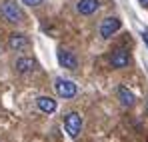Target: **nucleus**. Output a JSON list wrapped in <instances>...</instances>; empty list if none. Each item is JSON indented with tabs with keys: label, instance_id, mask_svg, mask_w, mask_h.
I'll list each match as a JSON object with an SVG mask.
<instances>
[{
	"label": "nucleus",
	"instance_id": "1",
	"mask_svg": "<svg viewBox=\"0 0 148 142\" xmlns=\"http://www.w3.org/2000/svg\"><path fill=\"white\" fill-rule=\"evenodd\" d=\"M2 16L12 24H20V22H24V18H26L24 10L16 2H12V0H8V2L2 4Z\"/></svg>",
	"mask_w": 148,
	"mask_h": 142
},
{
	"label": "nucleus",
	"instance_id": "2",
	"mask_svg": "<svg viewBox=\"0 0 148 142\" xmlns=\"http://www.w3.org/2000/svg\"><path fill=\"white\" fill-rule=\"evenodd\" d=\"M64 128H66L70 138H78V134L82 130V116L78 112H68L64 116Z\"/></svg>",
	"mask_w": 148,
	"mask_h": 142
},
{
	"label": "nucleus",
	"instance_id": "3",
	"mask_svg": "<svg viewBox=\"0 0 148 142\" xmlns=\"http://www.w3.org/2000/svg\"><path fill=\"white\" fill-rule=\"evenodd\" d=\"M54 88H56V92H58L60 98H74L76 92H78V88H76V84L72 80H64V78H56Z\"/></svg>",
	"mask_w": 148,
	"mask_h": 142
},
{
	"label": "nucleus",
	"instance_id": "4",
	"mask_svg": "<svg viewBox=\"0 0 148 142\" xmlns=\"http://www.w3.org/2000/svg\"><path fill=\"white\" fill-rule=\"evenodd\" d=\"M120 18H116V16H110V18H104L102 24H100V36L102 38H110L112 34H116L118 30H120Z\"/></svg>",
	"mask_w": 148,
	"mask_h": 142
},
{
	"label": "nucleus",
	"instance_id": "5",
	"mask_svg": "<svg viewBox=\"0 0 148 142\" xmlns=\"http://www.w3.org/2000/svg\"><path fill=\"white\" fill-rule=\"evenodd\" d=\"M128 64H130V54H128V50L118 48V50L112 52V56H110V66H112V68H126Z\"/></svg>",
	"mask_w": 148,
	"mask_h": 142
},
{
	"label": "nucleus",
	"instance_id": "6",
	"mask_svg": "<svg viewBox=\"0 0 148 142\" xmlns=\"http://www.w3.org/2000/svg\"><path fill=\"white\" fill-rule=\"evenodd\" d=\"M28 46H30V40H28V36H26V34L14 32V34H10V36H8V48H10V50L20 52V50H26Z\"/></svg>",
	"mask_w": 148,
	"mask_h": 142
},
{
	"label": "nucleus",
	"instance_id": "7",
	"mask_svg": "<svg viewBox=\"0 0 148 142\" xmlns=\"http://www.w3.org/2000/svg\"><path fill=\"white\" fill-rule=\"evenodd\" d=\"M58 62H60V66H64V68H68V70H76V66H78V58L74 56V52L70 50H58Z\"/></svg>",
	"mask_w": 148,
	"mask_h": 142
},
{
	"label": "nucleus",
	"instance_id": "8",
	"mask_svg": "<svg viewBox=\"0 0 148 142\" xmlns=\"http://www.w3.org/2000/svg\"><path fill=\"white\" fill-rule=\"evenodd\" d=\"M98 6H100L98 0H80L78 6H76V10L80 14H84V16H90V14H94L98 10Z\"/></svg>",
	"mask_w": 148,
	"mask_h": 142
},
{
	"label": "nucleus",
	"instance_id": "9",
	"mask_svg": "<svg viewBox=\"0 0 148 142\" xmlns=\"http://www.w3.org/2000/svg\"><path fill=\"white\" fill-rule=\"evenodd\" d=\"M36 106H38L42 112L52 114V112L56 110V100H52L50 96H38V98H36Z\"/></svg>",
	"mask_w": 148,
	"mask_h": 142
},
{
	"label": "nucleus",
	"instance_id": "10",
	"mask_svg": "<svg viewBox=\"0 0 148 142\" xmlns=\"http://www.w3.org/2000/svg\"><path fill=\"white\" fill-rule=\"evenodd\" d=\"M34 68H36V60L34 58L24 56V58H18L16 60V70L20 72V74H28V72H32Z\"/></svg>",
	"mask_w": 148,
	"mask_h": 142
},
{
	"label": "nucleus",
	"instance_id": "11",
	"mask_svg": "<svg viewBox=\"0 0 148 142\" xmlns=\"http://www.w3.org/2000/svg\"><path fill=\"white\" fill-rule=\"evenodd\" d=\"M118 98H120V102H122V106H132L134 104V94L126 88V86H118Z\"/></svg>",
	"mask_w": 148,
	"mask_h": 142
},
{
	"label": "nucleus",
	"instance_id": "12",
	"mask_svg": "<svg viewBox=\"0 0 148 142\" xmlns=\"http://www.w3.org/2000/svg\"><path fill=\"white\" fill-rule=\"evenodd\" d=\"M24 4H28V6H38V4H42V0H22Z\"/></svg>",
	"mask_w": 148,
	"mask_h": 142
},
{
	"label": "nucleus",
	"instance_id": "13",
	"mask_svg": "<svg viewBox=\"0 0 148 142\" xmlns=\"http://www.w3.org/2000/svg\"><path fill=\"white\" fill-rule=\"evenodd\" d=\"M142 40H144V44L148 46V32H142Z\"/></svg>",
	"mask_w": 148,
	"mask_h": 142
},
{
	"label": "nucleus",
	"instance_id": "14",
	"mask_svg": "<svg viewBox=\"0 0 148 142\" xmlns=\"http://www.w3.org/2000/svg\"><path fill=\"white\" fill-rule=\"evenodd\" d=\"M138 2H140V4H142L144 8H148V0H138Z\"/></svg>",
	"mask_w": 148,
	"mask_h": 142
},
{
	"label": "nucleus",
	"instance_id": "15",
	"mask_svg": "<svg viewBox=\"0 0 148 142\" xmlns=\"http://www.w3.org/2000/svg\"><path fill=\"white\" fill-rule=\"evenodd\" d=\"M146 110H148V100H146Z\"/></svg>",
	"mask_w": 148,
	"mask_h": 142
}]
</instances>
